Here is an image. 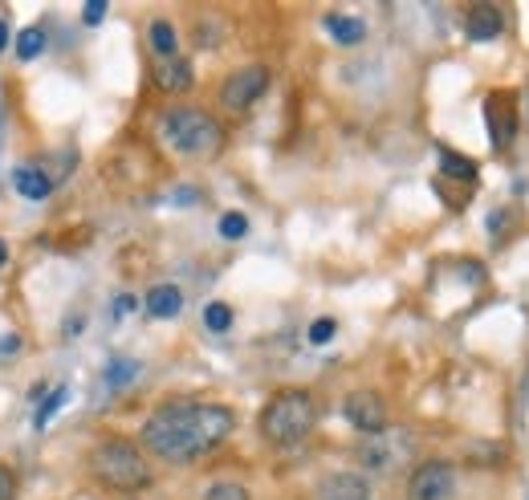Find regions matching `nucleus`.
Returning <instances> with one entry per match:
<instances>
[{"instance_id":"26","label":"nucleus","mask_w":529,"mask_h":500,"mask_svg":"<svg viewBox=\"0 0 529 500\" xmlns=\"http://www.w3.org/2000/svg\"><path fill=\"white\" fill-rule=\"evenodd\" d=\"M102 17H106V0H90L86 13H82V21L86 25H102Z\"/></svg>"},{"instance_id":"2","label":"nucleus","mask_w":529,"mask_h":500,"mask_svg":"<svg viewBox=\"0 0 529 500\" xmlns=\"http://www.w3.org/2000/svg\"><path fill=\"white\" fill-rule=\"evenodd\" d=\"M90 472L102 488L110 492H143L151 488L155 472L147 464V456L131 444V440H102L94 452H90Z\"/></svg>"},{"instance_id":"6","label":"nucleus","mask_w":529,"mask_h":500,"mask_svg":"<svg viewBox=\"0 0 529 500\" xmlns=\"http://www.w3.org/2000/svg\"><path fill=\"white\" fill-rule=\"evenodd\" d=\"M269 90V70L265 66H241V70H232L220 86V102L228 110H249L253 102H261V94Z\"/></svg>"},{"instance_id":"3","label":"nucleus","mask_w":529,"mask_h":500,"mask_svg":"<svg viewBox=\"0 0 529 500\" xmlns=\"http://www.w3.org/2000/svg\"><path fill=\"white\" fill-rule=\"evenodd\" d=\"M163 139L175 155H188V159H216L224 151V127L196 106H180L163 118Z\"/></svg>"},{"instance_id":"11","label":"nucleus","mask_w":529,"mask_h":500,"mask_svg":"<svg viewBox=\"0 0 529 500\" xmlns=\"http://www.w3.org/2000/svg\"><path fill=\"white\" fill-rule=\"evenodd\" d=\"M318 500H371V480L363 472H334L322 480Z\"/></svg>"},{"instance_id":"20","label":"nucleus","mask_w":529,"mask_h":500,"mask_svg":"<svg viewBox=\"0 0 529 500\" xmlns=\"http://www.w3.org/2000/svg\"><path fill=\"white\" fill-rule=\"evenodd\" d=\"M204 326H208L212 334H224V330L232 326V305H224V301L204 305Z\"/></svg>"},{"instance_id":"16","label":"nucleus","mask_w":529,"mask_h":500,"mask_svg":"<svg viewBox=\"0 0 529 500\" xmlns=\"http://www.w3.org/2000/svg\"><path fill=\"white\" fill-rule=\"evenodd\" d=\"M151 49H155V57H175V53H180V37H175L171 21H151Z\"/></svg>"},{"instance_id":"10","label":"nucleus","mask_w":529,"mask_h":500,"mask_svg":"<svg viewBox=\"0 0 529 500\" xmlns=\"http://www.w3.org/2000/svg\"><path fill=\"white\" fill-rule=\"evenodd\" d=\"M192 82H196V74H192L188 57H180V53H175V57H155V86L163 94H188Z\"/></svg>"},{"instance_id":"27","label":"nucleus","mask_w":529,"mask_h":500,"mask_svg":"<svg viewBox=\"0 0 529 500\" xmlns=\"http://www.w3.org/2000/svg\"><path fill=\"white\" fill-rule=\"evenodd\" d=\"M21 354V338L17 334H5L0 338V358H17Z\"/></svg>"},{"instance_id":"19","label":"nucleus","mask_w":529,"mask_h":500,"mask_svg":"<svg viewBox=\"0 0 529 500\" xmlns=\"http://www.w3.org/2000/svg\"><path fill=\"white\" fill-rule=\"evenodd\" d=\"M41 49H45V29L29 25V29H21V33H17V57H21V61L41 57Z\"/></svg>"},{"instance_id":"18","label":"nucleus","mask_w":529,"mask_h":500,"mask_svg":"<svg viewBox=\"0 0 529 500\" xmlns=\"http://www.w3.org/2000/svg\"><path fill=\"white\" fill-rule=\"evenodd\" d=\"M135 374H139V362H131V358H114V362L106 366V387H110V391H123V387H131Z\"/></svg>"},{"instance_id":"17","label":"nucleus","mask_w":529,"mask_h":500,"mask_svg":"<svg viewBox=\"0 0 529 500\" xmlns=\"http://www.w3.org/2000/svg\"><path fill=\"white\" fill-rule=\"evenodd\" d=\"M440 171L448 179H460V183H473L477 179V163L464 159V155H456V151H440Z\"/></svg>"},{"instance_id":"24","label":"nucleus","mask_w":529,"mask_h":500,"mask_svg":"<svg viewBox=\"0 0 529 500\" xmlns=\"http://www.w3.org/2000/svg\"><path fill=\"white\" fill-rule=\"evenodd\" d=\"M334 330H338V326H334V318H322V322H314V326H310V342H314V346H326V342L334 338Z\"/></svg>"},{"instance_id":"30","label":"nucleus","mask_w":529,"mask_h":500,"mask_svg":"<svg viewBox=\"0 0 529 500\" xmlns=\"http://www.w3.org/2000/svg\"><path fill=\"white\" fill-rule=\"evenodd\" d=\"M5 261H9V244H5V240H0V265H5Z\"/></svg>"},{"instance_id":"29","label":"nucleus","mask_w":529,"mask_h":500,"mask_svg":"<svg viewBox=\"0 0 529 500\" xmlns=\"http://www.w3.org/2000/svg\"><path fill=\"white\" fill-rule=\"evenodd\" d=\"M5 45H9V25L0 21V49H5Z\"/></svg>"},{"instance_id":"13","label":"nucleus","mask_w":529,"mask_h":500,"mask_svg":"<svg viewBox=\"0 0 529 500\" xmlns=\"http://www.w3.org/2000/svg\"><path fill=\"white\" fill-rule=\"evenodd\" d=\"M13 187H17L25 200H49L53 179H49L41 167H17V171H13Z\"/></svg>"},{"instance_id":"25","label":"nucleus","mask_w":529,"mask_h":500,"mask_svg":"<svg viewBox=\"0 0 529 500\" xmlns=\"http://www.w3.org/2000/svg\"><path fill=\"white\" fill-rule=\"evenodd\" d=\"M13 492H17V476L0 464V500H13Z\"/></svg>"},{"instance_id":"22","label":"nucleus","mask_w":529,"mask_h":500,"mask_svg":"<svg viewBox=\"0 0 529 500\" xmlns=\"http://www.w3.org/2000/svg\"><path fill=\"white\" fill-rule=\"evenodd\" d=\"M245 232H249V216L245 212H224L220 216V236L224 240H241Z\"/></svg>"},{"instance_id":"7","label":"nucleus","mask_w":529,"mask_h":500,"mask_svg":"<svg viewBox=\"0 0 529 500\" xmlns=\"http://www.w3.org/2000/svg\"><path fill=\"white\" fill-rule=\"evenodd\" d=\"M411 435L407 431H379V435H367V440L359 444V464L363 468H371V472H391L411 448Z\"/></svg>"},{"instance_id":"8","label":"nucleus","mask_w":529,"mask_h":500,"mask_svg":"<svg viewBox=\"0 0 529 500\" xmlns=\"http://www.w3.org/2000/svg\"><path fill=\"white\" fill-rule=\"evenodd\" d=\"M342 415H346L350 427L363 431V435L387 431V403H383L379 391H350L346 403H342Z\"/></svg>"},{"instance_id":"28","label":"nucleus","mask_w":529,"mask_h":500,"mask_svg":"<svg viewBox=\"0 0 529 500\" xmlns=\"http://www.w3.org/2000/svg\"><path fill=\"white\" fill-rule=\"evenodd\" d=\"M131 309H135V297H119V301H114V314H131Z\"/></svg>"},{"instance_id":"5","label":"nucleus","mask_w":529,"mask_h":500,"mask_svg":"<svg viewBox=\"0 0 529 500\" xmlns=\"http://www.w3.org/2000/svg\"><path fill=\"white\" fill-rule=\"evenodd\" d=\"M456 496V468L448 460H424L407 480V500H452Z\"/></svg>"},{"instance_id":"23","label":"nucleus","mask_w":529,"mask_h":500,"mask_svg":"<svg viewBox=\"0 0 529 500\" xmlns=\"http://www.w3.org/2000/svg\"><path fill=\"white\" fill-rule=\"evenodd\" d=\"M62 403H66V387H57V391H53V395H49V399L37 407V415H33V427H45V423H49L57 411H62Z\"/></svg>"},{"instance_id":"4","label":"nucleus","mask_w":529,"mask_h":500,"mask_svg":"<svg viewBox=\"0 0 529 500\" xmlns=\"http://www.w3.org/2000/svg\"><path fill=\"white\" fill-rule=\"evenodd\" d=\"M314 419H318L314 395H306V391H277L261 407V435L273 448H289V444L306 440V435L314 431Z\"/></svg>"},{"instance_id":"12","label":"nucleus","mask_w":529,"mask_h":500,"mask_svg":"<svg viewBox=\"0 0 529 500\" xmlns=\"http://www.w3.org/2000/svg\"><path fill=\"white\" fill-rule=\"evenodd\" d=\"M501 29H505V17L497 5H473L464 17V33L473 41H493V37H501Z\"/></svg>"},{"instance_id":"21","label":"nucleus","mask_w":529,"mask_h":500,"mask_svg":"<svg viewBox=\"0 0 529 500\" xmlns=\"http://www.w3.org/2000/svg\"><path fill=\"white\" fill-rule=\"evenodd\" d=\"M204 500H253V496H249V488L237 484V480H220V484H212V488L204 492Z\"/></svg>"},{"instance_id":"1","label":"nucleus","mask_w":529,"mask_h":500,"mask_svg":"<svg viewBox=\"0 0 529 500\" xmlns=\"http://www.w3.org/2000/svg\"><path fill=\"white\" fill-rule=\"evenodd\" d=\"M232 427H237L232 407L180 399V403H163L151 411L139 444L163 464H192V460L208 456L212 448H220L232 435Z\"/></svg>"},{"instance_id":"9","label":"nucleus","mask_w":529,"mask_h":500,"mask_svg":"<svg viewBox=\"0 0 529 500\" xmlns=\"http://www.w3.org/2000/svg\"><path fill=\"white\" fill-rule=\"evenodd\" d=\"M485 114H489V135H493V147L505 151L517 135V106L509 94H489L485 98Z\"/></svg>"},{"instance_id":"14","label":"nucleus","mask_w":529,"mask_h":500,"mask_svg":"<svg viewBox=\"0 0 529 500\" xmlns=\"http://www.w3.org/2000/svg\"><path fill=\"white\" fill-rule=\"evenodd\" d=\"M180 309H184V293L180 289H175V285H155L151 293H147V314L151 318H175V314H180Z\"/></svg>"},{"instance_id":"15","label":"nucleus","mask_w":529,"mask_h":500,"mask_svg":"<svg viewBox=\"0 0 529 500\" xmlns=\"http://www.w3.org/2000/svg\"><path fill=\"white\" fill-rule=\"evenodd\" d=\"M326 33L338 41V45H359L367 37V25L359 17H346V13H330L326 17Z\"/></svg>"}]
</instances>
